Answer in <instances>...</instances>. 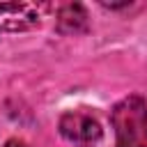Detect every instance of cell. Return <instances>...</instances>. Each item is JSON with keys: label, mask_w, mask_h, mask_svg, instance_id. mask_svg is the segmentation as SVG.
<instances>
[{"label": "cell", "mask_w": 147, "mask_h": 147, "mask_svg": "<svg viewBox=\"0 0 147 147\" xmlns=\"http://www.w3.org/2000/svg\"><path fill=\"white\" fill-rule=\"evenodd\" d=\"M110 122L115 129V147H147V101L138 94L122 99Z\"/></svg>", "instance_id": "obj_1"}, {"label": "cell", "mask_w": 147, "mask_h": 147, "mask_svg": "<svg viewBox=\"0 0 147 147\" xmlns=\"http://www.w3.org/2000/svg\"><path fill=\"white\" fill-rule=\"evenodd\" d=\"M60 133H62V138H67L74 145L90 147L101 138V126L92 115L71 110L60 117Z\"/></svg>", "instance_id": "obj_2"}, {"label": "cell", "mask_w": 147, "mask_h": 147, "mask_svg": "<svg viewBox=\"0 0 147 147\" xmlns=\"http://www.w3.org/2000/svg\"><path fill=\"white\" fill-rule=\"evenodd\" d=\"M41 9L34 2H0V30L18 32L39 25Z\"/></svg>", "instance_id": "obj_3"}, {"label": "cell", "mask_w": 147, "mask_h": 147, "mask_svg": "<svg viewBox=\"0 0 147 147\" xmlns=\"http://www.w3.org/2000/svg\"><path fill=\"white\" fill-rule=\"evenodd\" d=\"M57 30L62 34H78L87 30V11L83 5H64L57 14Z\"/></svg>", "instance_id": "obj_4"}, {"label": "cell", "mask_w": 147, "mask_h": 147, "mask_svg": "<svg viewBox=\"0 0 147 147\" xmlns=\"http://www.w3.org/2000/svg\"><path fill=\"white\" fill-rule=\"evenodd\" d=\"M5 147H30L25 140H18V138H11V140H7L5 142Z\"/></svg>", "instance_id": "obj_5"}]
</instances>
